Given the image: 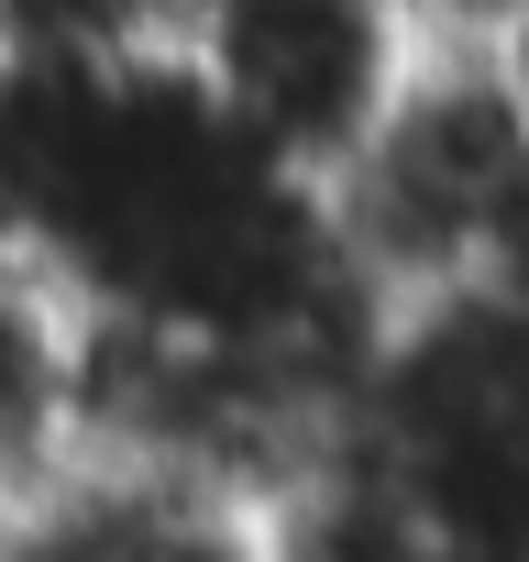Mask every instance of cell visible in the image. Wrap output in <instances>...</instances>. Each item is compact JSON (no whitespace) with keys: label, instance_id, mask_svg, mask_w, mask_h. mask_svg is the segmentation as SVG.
<instances>
[{"label":"cell","instance_id":"cell-1","mask_svg":"<svg viewBox=\"0 0 529 562\" xmlns=\"http://www.w3.org/2000/svg\"><path fill=\"white\" fill-rule=\"evenodd\" d=\"M408 12L397 0H210L199 78L221 122L299 188L342 177L408 89Z\"/></svg>","mask_w":529,"mask_h":562}]
</instances>
